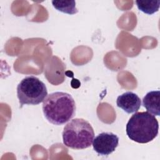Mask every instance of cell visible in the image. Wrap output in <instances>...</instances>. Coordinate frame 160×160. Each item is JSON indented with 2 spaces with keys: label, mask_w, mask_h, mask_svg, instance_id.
I'll use <instances>...</instances> for the list:
<instances>
[{
  "label": "cell",
  "mask_w": 160,
  "mask_h": 160,
  "mask_svg": "<svg viewBox=\"0 0 160 160\" xmlns=\"http://www.w3.org/2000/svg\"><path fill=\"white\" fill-rule=\"evenodd\" d=\"M159 123L155 116L148 112H137L126 124V134L136 142L144 144L152 141L158 134Z\"/></svg>",
  "instance_id": "obj_2"
},
{
  "label": "cell",
  "mask_w": 160,
  "mask_h": 160,
  "mask_svg": "<svg viewBox=\"0 0 160 160\" xmlns=\"http://www.w3.org/2000/svg\"><path fill=\"white\" fill-rule=\"evenodd\" d=\"M136 4L139 10L147 14L151 15L158 11L160 6V1L138 0L136 1Z\"/></svg>",
  "instance_id": "obj_9"
},
{
  "label": "cell",
  "mask_w": 160,
  "mask_h": 160,
  "mask_svg": "<svg viewBox=\"0 0 160 160\" xmlns=\"http://www.w3.org/2000/svg\"><path fill=\"white\" fill-rule=\"evenodd\" d=\"M116 104L126 112L130 114L136 112L139 109L141 101L136 94L128 91L118 97Z\"/></svg>",
  "instance_id": "obj_6"
},
{
  "label": "cell",
  "mask_w": 160,
  "mask_h": 160,
  "mask_svg": "<svg viewBox=\"0 0 160 160\" xmlns=\"http://www.w3.org/2000/svg\"><path fill=\"white\" fill-rule=\"evenodd\" d=\"M94 138L92 126L82 118L72 119L64 126L62 131L64 144L74 149H83L90 147Z\"/></svg>",
  "instance_id": "obj_3"
},
{
  "label": "cell",
  "mask_w": 160,
  "mask_h": 160,
  "mask_svg": "<svg viewBox=\"0 0 160 160\" xmlns=\"http://www.w3.org/2000/svg\"><path fill=\"white\" fill-rule=\"evenodd\" d=\"M119 144V138L111 132L99 134L93 139L94 150L99 155L108 156L115 151Z\"/></svg>",
  "instance_id": "obj_5"
},
{
  "label": "cell",
  "mask_w": 160,
  "mask_h": 160,
  "mask_svg": "<svg viewBox=\"0 0 160 160\" xmlns=\"http://www.w3.org/2000/svg\"><path fill=\"white\" fill-rule=\"evenodd\" d=\"M42 111L49 122L62 125L74 116L75 101L68 93L54 92L48 95L43 101Z\"/></svg>",
  "instance_id": "obj_1"
},
{
  "label": "cell",
  "mask_w": 160,
  "mask_h": 160,
  "mask_svg": "<svg viewBox=\"0 0 160 160\" xmlns=\"http://www.w3.org/2000/svg\"><path fill=\"white\" fill-rule=\"evenodd\" d=\"M48 96L45 84L34 76L23 78L17 86V96L20 107L25 104L37 105L43 102Z\"/></svg>",
  "instance_id": "obj_4"
},
{
  "label": "cell",
  "mask_w": 160,
  "mask_h": 160,
  "mask_svg": "<svg viewBox=\"0 0 160 160\" xmlns=\"http://www.w3.org/2000/svg\"><path fill=\"white\" fill-rule=\"evenodd\" d=\"M160 91H152L148 92L142 99V105L148 112L152 115H160Z\"/></svg>",
  "instance_id": "obj_7"
},
{
  "label": "cell",
  "mask_w": 160,
  "mask_h": 160,
  "mask_svg": "<svg viewBox=\"0 0 160 160\" xmlns=\"http://www.w3.org/2000/svg\"><path fill=\"white\" fill-rule=\"evenodd\" d=\"M52 4L58 11L68 14H74L78 12L75 1H52Z\"/></svg>",
  "instance_id": "obj_8"
}]
</instances>
